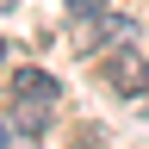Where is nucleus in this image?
I'll return each mask as SVG.
<instances>
[{
  "label": "nucleus",
  "instance_id": "obj_5",
  "mask_svg": "<svg viewBox=\"0 0 149 149\" xmlns=\"http://www.w3.org/2000/svg\"><path fill=\"white\" fill-rule=\"evenodd\" d=\"M0 143H13V124H6V118H0Z\"/></svg>",
  "mask_w": 149,
  "mask_h": 149
},
{
  "label": "nucleus",
  "instance_id": "obj_1",
  "mask_svg": "<svg viewBox=\"0 0 149 149\" xmlns=\"http://www.w3.org/2000/svg\"><path fill=\"white\" fill-rule=\"evenodd\" d=\"M106 87H112V93H124V100H137V93L149 87V62H143L137 50H118V56L106 62Z\"/></svg>",
  "mask_w": 149,
  "mask_h": 149
},
{
  "label": "nucleus",
  "instance_id": "obj_7",
  "mask_svg": "<svg viewBox=\"0 0 149 149\" xmlns=\"http://www.w3.org/2000/svg\"><path fill=\"white\" fill-rule=\"evenodd\" d=\"M0 56H6V44H0Z\"/></svg>",
  "mask_w": 149,
  "mask_h": 149
},
{
  "label": "nucleus",
  "instance_id": "obj_4",
  "mask_svg": "<svg viewBox=\"0 0 149 149\" xmlns=\"http://www.w3.org/2000/svg\"><path fill=\"white\" fill-rule=\"evenodd\" d=\"M68 13H74V19H100V13H106V0H68Z\"/></svg>",
  "mask_w": 149,
  "mask_h": 149
},
{
  "label": "nucleus",
  "instance_id": "obj_3",
  "mask_svg": "<svg viewBox=\"0 0 149 149\" xmlns=\"http://www.w3.org/2000/svg\"><path fill=\"white\" fill-rule=\"evenodd\" d=\"M44 124H50V106L44 100H13V130L19 137H44Z\"/></svg>",
  "mask_w": 149,
  "mask_h": 149
},
{
  "label": "nucleus",
  "instance_id": "obj_6",
  "mask_svg": "<svg viewBox=\"0 0 149 149\" xmlns=\"http://www.w3.org/2000/svg\"><path fill=\"white\" fill-rule=\"evenodd\" d=\"M0 13H13V0H0Z\"/></svg>",
  "mask_w": 149,
  "mask_h": 149
},
{
  "label": "nucleus",
  "instance_id": "obj_2",
  "mask_svg": "<svg viewBox=\"0 0 149 149\" xmlns=\"http://www.w3.org/2000/svg\"><path fill=\"white\" fill-rule=\"evenodd\" d=\"M13 100H44V106H50V100H56V81H50L44 68H19V74H13Z\"/></svg>",
  "mask_w": 149,
  "mask_h": 149
}]
</instances>
